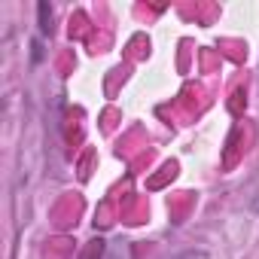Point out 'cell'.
<instances>
[{
	"label": "cell",
	"instance_id": "6da1fadb",
	"mask_svg": "<svg viewBox=\"0 0 259 259\" xmlns=\"http://www.w3.org/2000/svg\"><path fill=\"white\" fill-rule=\"evenodd\" d=\"M37 16H40V31L43 34H52V10H49V4H40L37 7Z\"/></svg>",
	"mask_w": 259,
	"mask_h": 259
},
{
	"label": "cell",
	"instance_id": "7a4b0ae2",
	"mask_svg": "<svg viewBox=\"0 0 259 259\" xmlns=\"http://www.w3.org/2000/svg\"><path fill=\"white\" fill-rule=\"evenodd\" d=\"M256 210H259V198H256Z\"/></svg>",
	"mask_w": 259,
	"mask_h": 259
}]
</instances>
